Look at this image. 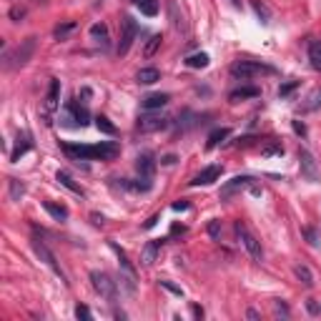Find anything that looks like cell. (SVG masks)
Listing matches in <instances>:
<instances>
[{
  "label": "cell",
  "instance_id": "cell-1",
  "mask_svg": "<svg viewBox=\"0 0 321 321\" xmlns=\"http://www.w3.org/2000/svg\"><path fill=\"white\" fill-rule=\"evenodd\" d=\"M63 151L70 158L78 160H88V158H115L118 156V146L115 143H98V146H75V143H63Z\"/></svg>",
  "mask_w": 321,
  "mask_h": 321
},
{
  "label": "cell",
  "instance_id": "cell-2",
  "mask_svg": "<svg viewBox=\"0 0 321 321\" xmlns=\"http://www.w3.org/2000/svg\"><path fill=\"white\" fill-rule=\"evenodd\" d=\"M33 53H35V38L30 35V38L20 40V46H18V48H13V51H8V53L3 55V65H5L8 70H13V68H23V65L33 58Z\"/></svg>",
  "mask_w": 321,
  "mask_h": 321
},
{
  "label": "cell",
  "instance_id": "cell-3",
  "mask_svg": "<svg viewBox=\"0 0 321 321\" xmlns=\"http://www.w3.org/2000/svg\"><path fill=\"white\" fill-rule=\"evenodd\" d=\"M233 231H236V236H238V241L244 244V249L249 251V256L254 259V261H264V249H261V244L256 241V236L241 223V221H236L233 223Z\"/></svg>",
  "mask_w": 321,
  "mask_h": 321
},
{
  "label": "cell",
  "instance_id": "cell-4",
  "mask_svg": "<svg viewBox=\"0 0 321 321\" xmlns=\"http://www.w3.org/2000/svg\"><path fill=\"white\" fill-rule=\"evenodd\" d=\"M91 284H93L96 294H101V296L108 299V301H115V294H118L115 281H113L106 271H91Z\"/></svg>",
  "mask_w": 321,
  "mask_h": 321
},
{
  "label": "cell",
  "instance_id": "cell-5",
  "mask_svg": "<svg viewBox=\"0 0 321 321\" xmlns=\"http://www.w3.org/2000/svg\"><path fill=\"white\" fill-rule=\"evenodd\" d=\"M299 168H301V176L309 181V183H319L321 181V168L316 163V158L306 151V148H299Z\"/></svg>",
  "mask_w": 321,
  "mask_h": 321
},
{
  "label": "cell",
  "instance_id": "cell-6",
  "mask_svg": "<svg viewBox=\"0 0 321 321\" xmlns=\"http://www.w3.org/2000/svg\"><path fill=\"white\" fill-rule=\"evenodd\" d=\"M259 73H273V68L268 65H261V63H254V60H238L231 65V75L233 78H241V80H246V78H254Z\"/></svg>",
  "mask_w": 321,
  "mask_h": 321
},
{
  "label": "cell",
  "instance_id": "cell-7",
  "mask_svg": "<svg viewBox=\"0 0 321 321\" xmlns=\"http://www.w3.org/2000/svg\"><path fill=\"white\" fill-rule=\"evenodd\" d=\"M120 25H123V35H120V43H118V55H126V53L131 51V46H133L136 35H138V25H136V20L128 18V15L120 20Z\"/></svg>",
  "mask_w": 321,
  "mask_h": 321
},
{
  "label": "cell",
  "instance_id": "cell-8",
  "mask_svg": "<svg viewBox=\"0 0 321 321\" xmlns=\"http://www.w3.org/2000/svg\"><path fill=\"white\" fill-rule=\"evenodd\" d=\"M168 126V118H163L160 113H146L138 118V131L141 133H151V131H160Z\"/></svg>",
  "mask_w": 321,
  "mask_h": 321
},
{
  "label": "cell",
  "instance_id": "cell-9",
  "mask_svg": "<svg viewBox=\"0 0 321 321\" xmlns=\"http://www.w3.org/2000/svg\"><path fill=\"white\" fill-rule=\"evenodd\" d=\"M33 249H35V254H38L40 259H43V261H46V264H48V266H51V268H53V271L60 276V281H65V273H63V268L58 266V261H55L53 251H51V249L43 244V241H33Z\"/></svg>",
  "mask_w": 321,
  "mask_h": 321
},
{
  "label": "cell",
  "instance_id": "cell-10",
  "mask_svg": "<svg viewBox=\"0 0 321 321\" xmlns=\"http://www.w3.org/2000/svg\"><path fill=\"white\" fill-rule=\"evenodd\" d=\"M251 183H254V178H251V176H236V178H231V181H226V183H223V188H221V198L226 201V198H231L236 191L246 188V186H251Z\"/></svg>",
  "mask_w": 321,
  "mask_h": 321
},
{
  "label": "cell",
  "instance_id": "cell-11",
  "mask_svg": "<svg viewBox=\"0 0 321 321\" xmlns=\"http://www.w3.org/2000/svg\"><path fill=\"white\" fill-rule=\"evenodd\" d=\"M58 101H60V80H51V88H48V96H46V118H51V113L58 108Z\"/></svg>",
  "mask_w": 321,
  "mask_h": 321
},
{
  "label": "cell",
  "instance_id": "cell-12",
  "mask_svg": "<svg viewBox=\"0 0 321 321\" xmlns=\"http://www.w3.org/2000/svg\"><path fill=\"white\" fill-rule=\"evenodd\" d=\"M75 118V126H86L88 123V110L83 108V106H78V101H70L68 106H65V118Z\"/></svg>",
  "mask_w": 321,
  "mask_h": 321
},
{
  "label": "cell",
  "instance_id": "cell-13",
  "mask_svg": "<svg viewBox=\"0 0 321 321\" xmlns=\"http://www.w3.org/2000/svg\"><path fill=\"white\" fill-rule=\"evenodd\" d=\"M221 166H209V168H204V171H201L193 181H191V186H209V183H214L218 176H221Z\"/></svg>",
  "mask_w": 321,
  "mask_h": 321
},
{
  "label": "cell",
  "instance_id": "cell-14",
  "mask_svg": "<svg viewBox=\"0 0 321 321\" xmlns=\"http://www.w3.org/2000/svg\"><path fill=\"white\" fill-rule=\"evenodd\" d=\"M136 171L141 173V178H153V173H156V160H153V156H148V153L138 156Z\"/></svg>",
  "mask_w": 321,
  "mask_h": 321
},
{
  "label": "cell",
  "instance_id": "cell-15",
  "mask_svg": "<svg viewBox=\"0 0 321 321\" xmlns=\"http://www.w3.org/2000/svg\"><path fill=\"white\" fill-rule=\"evenodd\" d=\"M168 101H171V98H168L166 93H151V96H146V98L141 101V106H143L146 110H158V108H163Z\"/></svg>",
  "mask_w": 321,
  "mask_h": 321
},
{
  "label": "cell",
  "instance_id": "cell-16",
  "mask_svg": "<svg viewBox=\"0 0 321 321\" xmlns=\"http://www.w3.org/2000/svg\"><path fill=\"white\" fill-rule=\"evenodd\" d=\"M259 96H261V91H259L256 86H246V88H236V91H231V93H228V101H231V103H238V101L259 98Z\"/></svg>",
  "mask_w": 321,
  "mask_h": 321
},
{
  "label": "cell",
  "instance_id": "cell-17",
  "mask_svg": "<svg viewBox=\"0 0 321 321\" xmlns=\"http://www.w3.org/2000/svg\"><path fill=\"white\" fill-rule=\"evenodd\" d=\"M160 244H163V241H148V244L141 249V264H143V266H151V264L156 261V254H158Z\"/></svg>",
  "mask_w": 321,
  "mask_h": 321
},
{
  "label": "cell",
  "instance_id": "cell-18",
  "mask_svg": "<svg viewBox=\"0 0 321 321\" xmlns=\"http://www.w3.org/2000/svg\"><path fill=\"white\" fill-rule=\"evenodd\" d=\"M168 13H171V23H173L176 30H186V28H188L186 15L178 10V3H176V0H171V3H168Z\"/></svg>",
  "mask_w": 321,
  "mask_h": 321
},
{
  "label": "cell",
  "instance_id": "cell-19",
  "mask_svg": "<svg viewBox=\"0 0 321 321\" xmlns=\"http://www.w3.org/2000/svg\"><path fill=\"white\" fill-rule=\"evenodd\" d=\"M30 146H33V141H30V136H28V133L18 136V143H15V148H13V153H10V160H13V163H15V160H20V156H23V153H28V151H30Z\"/></svg>",
  "mask_w": 321,
  "mask_h": 321
},
{
  "label": "cell",
  "instance_id": "cell-20",
  "mask_svg": "<svg viewBox=\"0 0 321 321\" xmlns=\"http://www.w3.org/2000/svg\"><path fill=\"white\" fill-rule=\"evenodd\" d=\"M91 38L96 40L98 46L108 48V25H106V23H93V25H91Z\"/></svg>",
  "mask_w": 321,
  "mask_h": 321
},
{
  "label": "cell",
  "instance_id": "cell-21",
  "mask_svg": "<svg viewBox=\"0 0 321 321\" xmlns=\"http://www.w3.org/2000/svg\"><path fill=\"white\" fill-rule=\"evenodd\" d=\"M136 80L143 83V86H151V83H156V80H160V73H158V68H141Z\"/></svg>",
  "mask_w": 321,
  "mask_h": 321
},
{
  "label": "cell",
  "instance_id": "cell-22",
  "mask_svg": "<svg viewBox=\"0 0 321 321\" xmlns=\"http://www.w3.org/2000/svg\"><path fill=\"white\" fill-rule=\"evenodd\" d=\"M294 273H296V278L301 281L304 286H314V273H311V268L309 266H304V264H299V266H294Z\"/></svg>",
  "mask_w": 321,
  "mask_h": 321
},
{
  "label": "cell",
  "instance_id": "cell-23",
  "mask_svg": "<svg viewBox=\"0 0 321 321\" xmlns=\"http://www.w3.org/2000/svg\"><path fill=\"white\" fill-rule=\"evenodd\" d=\"M133 5H136L143 15H148V18H153V15L158 13V0H133Z\"/></svg>",
  "mask_w": 321,
  "mask_h": 321
},
{
  "label": "cell",
  "instance_id": "cell-24",
  "mask_svg": "<svg viewBox=\"0 0 321 321\" xmlns=\"http://www.w3.org/2000/svg\"><path fill=\"white\" fill-rule=\"evenodd\" d=\"M309 60L316 70H321V40H314L309 46Z\"/></svg>",
  "mask_w": 321,
  "mask_h": 321
},
{
  "label": "cell",
  "instance_id": "cell-25",
  "mask_svg": "<svg viewBox=\"0 0 321 321\" xmlns=\"http://www.w3.org/2000/svg\"><path fill=\"white\" fill-rule=\"evenodd\" d=\"M46 211H48L55 221H65V218H68V209H65V206H55V204H51V201H46Z\"/></svg>",
  "mask_w": 321,
  "mask_h": 321
},
{
  "label": "cell",
  "instance_id": "cell-26",
  "mask_svg": "<svg viewBox=\"0 0 321 321\" xmlns=\"http://www.w3.org/2000/svg\"><path fill=\"white\" fill-rule=\"evenodd\" d=\"M186 65H188V68H206V65H209V55H206V53L188 55V58H186Z\"/></svg>",
  "mask_w": 321,
  "mask_h": 321
},
{
  "label": "cell",
  "instance_id": "cell-27",
  "mask_svg": "<svg viewBox=\"0 0 321 321\" xmlns=\"http://www.w3.org/2000/svg\"><path fill=\"white\" fill-rule=\"evenodd\" d=\"M228 136H231V131H228V128H216V131L209 136V143H206V146H209V148H216V146H218L223 138H228Z\"/></svg>",
  "mask_w": 321,
  "mask_h": 321
},
{
  "label": "cell",
  "instance_id": "cell-28",
  "mask_svg": "<svg viewBox=\"0 0 321 321\" xmlns=\"http://www.w3.org/2000/svg\"><path fill=\"white\" fill-rule=\"evenodd\" d=\"M96 128H98L101 133H106V136H113V133H115V126L110 123L106 115H98V118H96Z\"/></svg>",
  "mask_w": 321,
  "mask_h": 321
},
{
  "label": "cell",
  "instance_id": "cell-29",
  "mask_svg": "<svg viewBox=\"0 0 321 321\" xmlns=\"http://www.w3.org/2000/svg\"><path fill=\"white\" fill-rule=\"evenodd\" d=\"M8 186H10V198H13V201H20V196L25 193V186H23L18 178H8Z\"/></svg>",
  "mask_w": 321,
  "mask_h": 321
},
{
  "label": "cell",
  "instance_id": "cell-30",
  "mask_svg": "<svg viewBox=\"0 0 321 321\" xmlns=\"http://www.w3.org/2000/svg\"><path fill=\"white\" fill-rule=\"evenodd\" d=\"M316 108H321V88H316V91L306 98V103H304V110H316Z\"/></svg>",
  "mask_w": 321,
  "mask_h": 321
},
{
  "label": "cell",
  "instance_id": "cell-31",
  "mask_svg": "<svg viewBox=\"0 0 321 321\" xmlns=\"http://www.w3.org/2000/svg\"><path fill=\"white\" fill-rule=\"evenodd\" d=\"M304 236H306V241H309V246H321V236H319V231L314 228V226H306L304 228Z\"/></svg>",
  "mask_w": 321,
  "mask_h": 321
},
{
  "label": "cell",
  "instance_id": "cell-32",
  "mask_svg": "<svg viewBox=\"0 0 321 321\" xmlns=\"http://www.w3.org/2000/svg\"><path fill=\"white\" fill-rule=\"evenodd\" d=\"M58 181H60L65 188H70L73 193H83V191H80V186H75V183H73V178H70L65 171H58Z\"/></svg>",
  "mask_w": 321,
  "mask_h": 321
},
{
  "label": "cell",
  "instance_id": "cell-33",
  "mask_svg": "<svg viewBox=\"0 0 321 321\" xmlns=\"http://www.w3.org/2000/svg\"><path fill=\"white\" fill-rule=\"evenodd\" d=\"M160 40H163L160 35H153V38L148 40V43H146V51H143V53H146V58H151V55H153V53L160 48Z\"/></svg>",
  "mask_w": 321,
  "mask_h": 321
},
{
  "label": "cell",
  "instance_id": "cell-34",
  "mask_svg": "<svg viewBox=\"0 0 321 321\" xmlns=\"http://www.w3.org/2000/svg\"><path fill=\"white\" fill-rule=\"evenodd\" d=\"M254 10H256V15L264 20V23H268V18H271V13H268V8L261 3V0H254Z\"/></svg>",
  "mask_w": 321,
  "mask_h": 321
},
{
  "label": "cell",
  "instance_id": "cell-35",
  "mask_svg": "<svg viewBox=\"0 0 321 321\" xmlns=\"http://www.w3.org/2000/svg\"><path fill=\"white\" fill-rule=\"evenodd\" d=\"M261 153L264 156H284V146H281V143H271V146L261 148Z\"/></svg>",
  "mask_w": 321,
  "mask_h": 321
},
{
  "label": "cell",
  "instance_id": "cell-36",
  "mask_svg": "<svg viewBox=\"0 0 321 321\" xmlns=\"http://www.w3.org/2000/svg\"><path fill=\"white\" fill-rule=\"evenodd\" d=\"M75 316H78V319H86V321H91V319H93L91 309H88V306H83V304H78V306H75Z\"/></svg>",
  "mask_w": 321,
  "mask_h": 321
},
{
  "label": "cell",
  "instance_id": "cell-37",
  "mask_svg": "<svg viewBox=\"0 0 321 321\" xmlns=\"http://www.w3.org/2000/svg\"><path fill=\"white\" fill-rule=\"evenodd\" d=\"M73 28H75V23H73V20H70V23H65V25H58V28H55V38H60V40H63V38H65Z\"/></svg>",
  "mask_w": 321,
  "mask_h": 321
},
{
  "label": "cell",
  "instance_id": "cell-38",
  "mask_svg": "<svg viewBox=\"0 0 321 321\" xmlns=\"http://www.w3.org/2000/svg\"><path fill=\"white\" fill-rule=\"evenodd\" d=\"M209 236H211L214 241L221 238V221H211V223H209Z\"/></svg>",
  "mask_w": 321,
  "mask_h": 321
},
{
  "label": "cell",
  "instance_id": "cell-39",
  "mask_svg": "<svg viewBox=\"0 0 321 321\" xmlns=\"http://www.w3.org/2000/svg\"><path fill=\"white\" fill-rule=\"evenodd\" d=\"M294 88H299V80H291V83L281 86V88H278V96H281V98H286V96H289V93H291Z\"/></svg>",
  "mask_w": 321,
  "mask_h": 321
},
{
  "label": "cell",
  "instance_id": "cell-40",
  "mask_svg": "<svg viewBox=\"0 0 321 321\" xmlns=\"http://www.w3.org/2000/svg\"><path fill=\"white\" fill-rule=\"evenodd\" d=\"M273 311H276L278 316H289V306H286L284 301H273Z\"/></svg>",
  "mask_w": 321,
  "mask_h": 321
},
{
  "label": "cell",
  "instance_id": "cell-41",
  "mask_svg": "<svg viewBox=\"0 0 321 321\" xmlns=\"http://www.w3.org/2000/svg\"><path fill=\"white\" fill-rule=\"evenodd\" d=\"M306 309H309L311 314H321V306H319L314 299H309V301H306Z\"/></svg>",
  "mask_w": 321,
  "mask_h": 321
},
{
  "label": "cell",
  "instance_id": "cell-42",
  "mask_svg": "<svg viewBox=\"0 0 321 321\" xmlns=\"http://www.w3.org/2000/svg\"><path fill=\"white\" fill-rule=\"evenodd\" d=\"M294 131H296V136H306V126L301 120H294Z\"/></svg>",
  "mask_w": 321,
  "mask_h": 321
},
{
  "label": "cell",
  "instance_id": "cell-43",
  "mask_svg": "<svg viewBox=\"0 0 321 321\" xmlns=\"http://www.w3.org/2000/svg\"><path fill=\"white\" fill-rule=\"evenodd\" d=\"M160 286H163V289H168V291H173V294H178V296H181V289H178V286H173L171 281H160Z\"/></svg>",
  "mask_w": 321,
  "mask_h": 321
},
{
  "label": "cell",
  "instance_id": "cell-44",
  "mask_svg": "<svg viewBox=\"0 0 321 321\" xmlns=\"http://www.w3.org/2000/svg\"><path fill=\"white\" fill-rule=\"evenodd\" d=\"M23 15H25L23 8H13V10H10V18H13V20H18V18H23Z\"/></svg>",
  "mask_w": 321,
  "mask_h": 321
},
{
  "label": "cell",
  "instance_id": "cell-45",
  "mask_svg": "<svg viewBox=\"0 0 321 321\" xmlns=\"http://www.w3.org/2000/svg\"><path fill=\"white\" fill-rule=\"evenodd\" d=\"M246 316H249L251 321H259V319H261V314H259L256 309H249V311H246Z\"/></svg>",
  "mask_w": 321,
  "mask_h": 321
},
{
  "label": "cell",
  "instance_id": "cell-46",
  "mask_svg": "<svg viewBox=\"0 0 321 321\" xmlns=\"http://www.w3.org/2000/svg\"><path fill=\"white\" fill-rule=\"evenodd\" d=\"M188 204H183V201H178V204H173V211H186Z\"/></svg>",
  "mask_w": 321,
  "mask_h": 321
},
{
  "label": "cell",
  "instance_id": "cell-47",
  "mask_svg": "<svg viewBox=\"0 0 321 321\" xmlns=\"http://www.w3.org/2000/svg\"><path fill=\"white\" fill-rule=\"evenodd\" d=\"M193 316L201 319V316H204V309H201V306H193Z\"/></svg>",
  "mask_w": 321,
  "mask_h": 321
},
{
  "label": "cell",
  "instance_id": "cell-48",
  "mask_svg": "<svg viewBox=\"0 0 321 321\" xmlns=\"http://www.w3.org/2000/svg\"><path fill=\"white\" fill-rule=\"evenodd\" d=\"M231 3H233L236 8H241V0H231Z\"/></svg>",
  "mask_w": 321,
  "mask_h": 321
}]
</instances>
